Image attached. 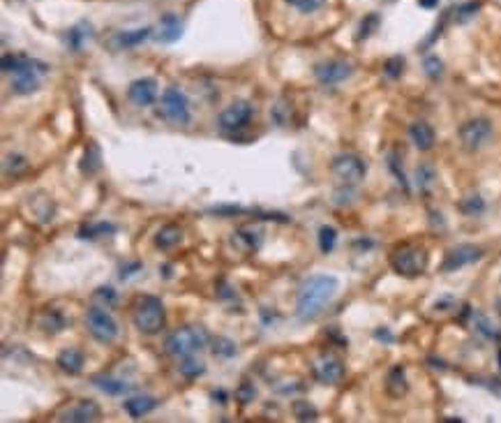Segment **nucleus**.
Wrapping results in <instances>:
<instances>
[{
	"label": "nucleus",
	"mask_w": 501,
	"mask_h": 423,
	"mask_svg": "<svg viewBox=\"0 0 501 423\" xmlns=\"http://www.w3.org/2000/svg\"><path fill=\"white\" fill-rule=\"evenodd\" d=\"M337 282L335 276H326V273H316L309 276L298 289L296 296V317L300 322H312L321 315V310L326 308V303L337 294Z\"/></svg>",
	"instance_id": "1"
},
{
	"label": "nucleus",
	"mask_w": 501,
	"mask_h": 423,
	"mask_svg": "<svg viewBox=\"0 0 501 423\" xmlns=\"http://www.w3.org/2000/svg\"><path fill=\"white\" fill-rule=\"evenodd\" d=\"M132 322L144 335L160 333L162 326H164V322H167L164 303L153 294L139 296V299L134 301V308H132Z\"/></svg>",
	"instance_id": "2"
},
{
	"label": "nucleus",
	"mask_w": 501,
	"mask_h": 423,
	"mask_svg": "<svg viewBox=\"0 0 501 423\" xmlns=\"http://www.w3.org/2000/svg\"><path fill=\"white\" fill-rule=\"evenodd\" d=\"M391 266L398 276L405 278H418L421 273H425L427 269V250L421 248V245H398L391 255Z\"/></svg>",
	"instance_id": "3"
},
{
	"label": "nucleus",
	"mask_w": 501,
	"mask_h": 423,
	"mask_svg": "<svg viewBox=\"0 0 501 423\" xmlns=\"http://www.w3.org/2000/svg\"><path fill=\"white\" fill-rule=\"evenodd\" d=\"M208 333L201 326H180L171 331L164 340V347L171 356H187L206 347Z\"/></svg>",
	"instance_id": "4"
},
{
	"label": "nucleus",
	"mask_w": 501,
	"mask_h": 423,
	"mask_svg": "<svg viewBox=\"0 0 501 423\" xmlns=\"http://www.w3.org/2000/svg\"><path fill=\"white\" fill-rule=\"evenodd\" d=\"M86 329L97 342L109 345L118 338V324L107 310L100 306H90L86 310Z\"/></svg>",
	"instance_id": "5"
},
{
	"label": "nucleus",
	"mask_w": 501,
	"mask_h": 423,
	"mask_svg": "<svg viewBox=\"0 0 501 423\" xmlns=\"http://www.w3.org/2000/svg\"><path fill=\"white\" fill-rule=\"evenodd\" d=\"M160 107H162V116L169 118L171 123L187 125L189 121H192L189 100H187V95L182 93L178 86L164 88V93H162V100H160Z\"/></svg>",
	"instance_id": "6"
},
{
	"label": "nucleus",
	"mask_w": 501,
	"mask_h": 423,
	"mask_svg": "<svg viewBox=\"0 0 501 423\" xmlns=\"http://www.w3.org/2000/svg\"><path fill=\"white\" fill-rule=\"evenodd\" d=\"M492 123H490V118H471V121L467 123H462V128H460V144L464 146V151H469V153H476V151H481V148L488 144V141L492 139Z\"/></svg>",
	"instance_id": "7"
},
{
	"label": "nucleus",
	"mask_w": 501,
	"mask_h": 423,
	"mask_svg": "<svg viewBox=\"0 0 501 423\" xmlns=\"http://www.w3.org/2000/svg\"><path fill=\"white\" fill-rule=\"evenodd\" d=\"M252 118H254L252 104L248 100H238L234 104H229V107L217 116V125H220V130L224 132H238L248 128Z\"/></svg>",
	"instance_id": "8"
},
{
	"label": "nucleus",
	"mask_w": 501,
	"mask_h": 423,
	"mask_svg": "<svg viewBox=\"0 0 501 423\" xmlns=\"http://www.w3.org/2000/svg\"><path fill=\"white\" fill-rule=\"evenodd\" d=\"M330 169H333V174L344 185H356V183H361L365 179V162L358 158V155H351V153L335 155L333 162H330Z\"/></svg>",
	"instance_id": "9"
},
{
	"label": "nucleus",
	"mask_w": 501,
	"mask_h": 423,
	"mask_svg": "<svg viewBox=\"0 0 501 423\" xmlns=\"http://www.w3.org/2000/svg\"><path fill=\"white\" fill-rule=\"evenodd\" d=\"M351 74H354V65L349 60H323L314 65V76L321 86H337Z\"/></svg>",
	"instance_id": "10"
},
{
	"label": "nucleus",
	"mask_w": 501,
	"mask_h": 423,
	"mask_svg": "<svg viewBox=\"0 0 501 423\" xmlns=\"http://www.w3.org/2000/svg\"><path fill=\"white\" fill-rule=\"evenodd\" d=\"M481 257H483V250L478 248V245H471V243L455 245V248H450L446 252V257H443L441 271H446V273L460 271V269H464V266L476 264Z\"/></svg>",
	"instance_id": "11"
},
{
	"label": "nucleus",
	"mask_w": 501,
	"mask_h": 423,
	"mask_svg": "<svg viewBox=\"0 0 501 423\" xmlns=\"http://www.w3.org/2000/svg\"><path fill=\"white\" fill-rule=\"evenodd\" d=\"M100 419H102V410L93 400H76V403L62 407V410L56 414V421H67V423H90Z\"/></svg>",
	"instance_id": "12"
},
{
	"label": "nucleus",
	"mask_w": 501,
	"mask_h": 423,
	"mask_svg": "<svg viewBox=\"0 0 501 423\" xmlns=\"http://www.w3.org/2000/svg\"><path fill=\"white\" fill-rule=\"evenodd\" d=\"M127 100L137 107H153L158 100V81L153 76H144V79H134L127 86Z\"/></svg>",
	"instance_id": "13"
},
{
	"label": "nucleus",
	"mask_w": 501,
	"mask_h": 423,
	"mask_svg": "<svg viewBox=\"0 0 501 423\" xmlns=\"http://www.w3.org/2000/svg\"><path fill=\"white\" fill-rule=\"evenodd\" d=\"M314 372H316V379H319L321 384L335 386V384H340L344 379V363L337 356L326 354V356L319 358V363H316Z\"/></svg>",
	"instance_id": "14"
},
{
	"label": "nucleus",
	"mask_w": 501,
	"mask_h": 423,
	"mask_svg": "<svg viewBox=\"0 0 501 423\" xmlns=\"http://www.w3.org/2000/svg\"><path fill=\"white\" fill-rule=\"evenodd\" d=\"M231 243L241 252H257L264 243V231H261V227H254V224H243L231 234Z\"/></svg>",
	"instance_id": "15"
},
{
	"label": "nucleus",
	"mask_w": 501,
	"mask_h": 423,
	"mask_svg": "<svg viewBox=\"0 0 501 423\" xmlns=\"http://www.w3.org/2000/svg\"><path fill=\"white\" fill-rule=\"evenodd\" d=\"M409 139H411V144L418 148V151H432L434 148V141H436V135L432 130V125L425 123V121H416L409 125Z\"/></svg>",
	"instance_id": "16"
},
{
	"label": "nucleus",
	"mask_w": 501,
	"mask_h": 423,
	"mask_svg": "<svg viewBox=\"0 0 501 423\" xmlns=\"http://www.w3.org/2000/svg\"><path fill=\"white\" fill-rule=\"evenodd\" d=\"M182 35V21L176 17V14H164L160 19V26L155 31V40L162 42V44H171Z\"/></svg>",
	"instance_id": "17"
},
{
	"label": "nucleus",
	"mask_w": 501,
	"mask_h": 423,
	"mask_svg": "<svg viewBox=\"0 0 501 423\" xmlns=\"http://www.w3.org/2000/svg\"><path fill=\"white\" fill-rule=\"evenodd\" d=\"M151 35H153L151 26L134 28V31H123V33H116L114 38H111V47L114 49H134V47H139L141 42H146Z\"/></svg>",
	"instance_id": "18"
},
{
	"label": "nucleus",
	"mask_w": 501,
	"mask_h": 423,
	"mask_svg": "<svg viewBox=\"0 0 501 423\" xmlns=\"http://www.w3.org/2000/svg\"><path fill=\"white\" fill-rule=\"evenodd\" d=\"M83 361H86V356H83L81 349L76 347H65L60 349V354L56 356V363H58V368L62 372H67V375H76V372L83 370Z\"/></svg>",
	"instance_id": "19"
},
{
	"label": "nucleus",
	"mask_w": 501,
	"mask_h": 423,
	"mask_svg": "<svg viewBox=\"0 0 501 423\" xmlns=\"http://www.w3.org/2000/svg\"><path fill=\"white\" fill-rule=\"evenodd\" d=\"M407 391H409V384H407L405 368H402V365H393L386 375V393L391 398H402Z\"/></svg>",
	"instance_id": "20"
},
{
	"label": "nucleus",
	"mask_w": 501,
	"mask_h": 423,
	"mask_svg": "<svg viewBox=\"0 0 501 423\" xmlns=\"http://www.w3.org/2000/svg\"><path fill=\"white\" fill-rule=\"evenodd\" d=\"M125 412L130 414L132 419H141V417H146L148 412H153L155 407H158V400H155L153 396H132V398H127L125 403Z\"/></svg>",
	"instance_id": "21"
},
{
	"label": "nucleus",
	"mask_w": 501,
	"mask_h": 423,
	"mask_svg": "<svg viewBox=\"0 0 501 423\" xmlns=\"http://www.w3.org/2000/svg\"><path fill=\"white\" fill-rule=\"evenodd\" d=\"M180 241H182V229L178 227V224H173V222H169V224H164V227H160V231L155 234V245H158L160 250H171Z\"/></svg>",
	"instance_id": "22"
},
{
	"label": "nucleus",
	"mask_w": 501,
	"mask_h": 423,
	"mask_svg": "<svg viewBox=\"0 0 501 423\" xmlns=\"http://www.w3.org/2000/svg\"><path fill=\"white\" fill-rule=\"evenodd\" d=\"M40 329L42 331H46V333H60V331H65L69 326V320L62 313H58V310H44V313L40 315Z\"/></svg>",
	"instance_id": "23"
},
{
	"label": "nucleus",
	"mask_w": 501,
	"mask_h": 423,
	"mask_svg": "<svg viewBox=\"0 0 501 423\" xmlns=\"http://www.w3.org/2000/svg\"><path fill=\"white\" fill-rule=\"evenodd\" d=\"M93 384L100 391L107 393V396H123V393L130 391V384L123 382V379H118V377H111V375H95Z\"/></svg>",
	"instance_id": "24"
},
{
	"label": "nucleus",
	"mask_w": 501,
	"mask_h": 423,
	"mask_svg": "<svg viewBox=\"0 0 501 423\" xmlns=\"http://www.w3.org/2000/svg\"><path fill=\"white\" fill-rule=\"evenodd\" d=\"M178 372L185 379H196V377H201L203 372H206V363H203L201 358L187 354V356H182V361L178 363Z\"/></svg>",
	"instance_id": "25"
},
{
	"label": "nucleus",
	"mask_w": 501,
	"mask_h": 423,
	"mask_svg": "<svg viewBox=\"0 0 501 423\" xmlns=\"http://www.w3.org/2000/svg\"><path fill=\"white\" fill-rule=\"evenodd\" d=\"M102 160H100V146L95 141H90L88 148L83 151V160H81V172L83 174H95L100 169Z\"/></svg>",
	"instance_id": "26"
},
{
	"label": "nucleus",
	"mask_w": 501,
	"mask_h": 423,
	"mask_svg": "<svg viewBox=\"0 0 501 423\" xmlns=\"http://www.w3.org/2000/svg\"><path fill=\"white\" fill-rule=\"evenodd\" d=\"M460 210L464 215H481L483 210H485V201H483V197L478 194V192H469V194H464V199L460 201Z\"/></svg>",
	"instance_id": "27"
},
{
	"label": "nucleus",
	"mask_w": 501,
	"mask_h": 423,
	"mask_svg": "<svg viewBox=\"0 0 501 423\" xmlns=\"http://www.w3.org/2000/svg\"><path fill=\"white\" fill-rule=\"evenodd\" d=\"M335 243H337V229L330 227V224H323V227L319 229V248H321L323 255L333 252Z\"/></svg>",
	"instance_id": "28"
},
{
	"label": "nucleus",
	"mask_w": 501,
	"mask_h": 423,
	"mask_svg": "<svg viewBox=\"0 0 501 423\" xmlns=\"http://www.w3.org/2000/svg\"><path fill=\"white\" fill-rule=\"evenodd\" d=\"M210 349H213V354L217 358H231V356H236V351H238L236 342L229 340V338H215L213 347H210Z\"/></svg>",
	"instance_id": "29"
},
{
	"label": "nucleus",
	"mask_w": 501,
	"mask_h": 423,
	"mask_svg": "<svg viewBox=\"0 0 501 423\" xmlns=\"http://www.w3.org/2000/svg\"><path fill=\"white\" fill-rule=\"evenodd\" d=\"M116 227L114 224H109V222H100V224H86V227H81L79 229V238H97V236H102V234H114Z\"/></svg>",
	"instance_id": "30"
},
{
	"label": "nucleus",
	"mask_w": 501,
	"mask_h": 423,
	"mask_svg": "<svg viewBox=\"0 0 501 423\" xmlns=\"http://www.w3.org/2000/svg\"><path fill=\"white\" fill-rule=\"evenodd\" d=\"M88 24H79V26H74V28H69V33H67V44L74 49V51H79V49L83 47V42H86L88 38Z\"/></svg>",
	"instance_id": "31"
},
{
	"label": "nucleus",
	"mask_w": 501,
	"mask_h": 423,
	"mask_svg": "<svg viewBox=\"0 0 501 423\" xmlns=\"http://www.w3.org/2000/svg\"><path fill=\"white\" fill-rule=\"evenodd\" d=\"M294 417L298 421H316L319 414H316V410L307 403V400H296L294 403Z\"/></svg>",
	"instance_id": "32"
},
{
	"label": "nucleus",
	"mask_w": 501,
	"mask_h": 423,
	"mask_svg": "<svg viewBox=\"0 0 501 423\" xmlns=\"http://www.w3.org/2000/svg\"><path fill=\"white\" fill-rule=\"evenodd\" d=\"M416 181H418V185L423 190H427L434 183V169L430 165H421L418 169H416Z\"/></svg>",
	"instance_id": "33"
},
{
	"label": "nucleus",
	"mask_w": 501,
	"mask_h": 423,
	"mask_svg": "<svg viewBox=\"0 0 501 423\" xmlns=\"http://www.w3.org/2000/svg\"><path fill=\"white\" fill-rule=\"evenodd\" d=\"M423 69H425V74L430 76V79H436V76H441L443 65L436 56H427V58L423 60Z\"/></svg>",
	"instance_id": "34"
},
{
	"label": "nucleus",
	"mask_w": 501,
	"mask_h": 423,
	"mask_svg": "<svg viewBox=\"0 0 501 423\" xmlns=\"http://www.w3.org/2000/svg\"><path fill=\"white\" fill-rule=\"evenodd\" d=\"M474 322H476V329L481 331L483 335H488V338H501V333H499V331H497L495 326H492L488 317H483V315H476V317H474Z\"/></svg>",
	"instance_id": "35"
},
{
	"label": "nucleus",
	"mask_w": 501,
	"mask_h": 423,
	"mask_svg": "<svg viewBox=\"0 0 501 423\" xmlns=\"http://www.w3.org/2000/svg\"><path fill=\"white\" fill-rule=\"evenodd\" d=\"M402 69H405V58H400V56L386 60V65H384V72H386V76H391V79H398L402 74Z\"/></svg>",
	"instance_id": "36"
},
{
	"label": "nucleus",
	"mask_w": 501,
	"mask_h": 423,
	"mask_svg": "<svg viewBox=\"0 0 501 423\" xmlns=\"http://www.w3.org/2000/svg\"><path fill=\"white\" fill-rule=\"evenodd\" d=\"M388 167H391V172L395 174V179H398L402 183V188L409 190L407 185V179H405V172H402V167H400V158H398V153H391L388 155Z\"/></svg>",
	"instance_id": "37"
},
{
	"label": "nucleus",
	"mask_w": 501,
	"mask_h": 423,
	"mask_svg": "<svg viewBox=\"0 0 501 423\" xmlns=\"http://www.w3.org/2000/svg\"><path fill=\"white\" fill-rule=\"evenodd\" d=\"M287 3L296 7L298 12H314V10H319L326 0H287Z\"/></svg>",
	"instance_id": "38"
},
{
	"label": "nucleus",
	"mask_w": 501,
	"mask_h": 423,
	"mask_svg": "<svg viewBox=\"0 0 501 423\" xmlns=\"http://www.w3.org/2000/svg\"><path fill=\"white\" fill-rule=\"evenodd\" d=\"M375 26H379V17H377V14H370V17L365 19L363 24H361V31H358L356 40H365V38H370V35L375 33Z\"/></svg>",
	"instance_id": "39"
},
{
	"label": "nucleus",
	"mask_w": 501,
	"mask_h": 423,
	"mask_svg": "<svg viewBox=\"0 0 501 423\" xmlns=\"http://www.w3.org/2000/svg\"><path fill=\"white\" fill-rule=\"evenodd\" d=\"M254 386H252V382H243L241 386H238V391H236V398H238V403L241 405H248V403H252L254 400Z\"/></svg>",
	"instance_id": "40"
},
{
	"label": "nucleus",
	"mask_w": 501,
	"mask_h": 423,
	"mask_svg": "<svg viewBox=\"0 0 501 423\" xmlns=\"http://www.w3.org/2000/svg\"><path fill=\"white\" fill-rule=\"evenodd\" d=\"M95 299H102L104 306H116L118 296H116V292H114V287H100V289L95 292Z\"/></svg>",
	"instance_id": "41"
},
{
	"label": "nucleus",
	"mask_w": 501,
	"mask_h": 423,
	"mask_svg": "<svg viewBox=\"0 0 501 423\" xmlns=\"http://www.w3.org/2000/svg\"><path fill=\"white\" fill-rule=\"evenodd\" d=\"M21 167H26V160H24V155H7V165H5V172H17V169Z\"/></svg>",
	"instance_id": "42"
},
{
	"label": "nucleus",
	"mask_w": 501,
	"mask_h": 423,
	"mask_svg": "<svg viewBox=\"0 0 501 423\" xmlns=\"http://www.w3.org/2000/svg\"><path fill=\"white\" fill-rule=\"evenodd\" d=\"M141 269H144V264H141V262L125 264L123 269H121V278H123V280H125V278H130V276H134V273H139Z\"/></svg>",
	"instance_id": "43"
},
{
	"label": "nucleus",
	"mask_w": 501,
	"mask_h": 423,
	"mask_svg": "<svg viewBox=\"0 0 501 423\" xmlns=\"http://www.w3.org/2000/svg\"><path fill=\"white\" fill-rule=\"evenodd\" d=\"M418 5L423 10H434V7L439 5V0H418Z\"/></svg>",
	"instance_id": "44"
},
{
	"label": "nucleus",
	"mask_w": 501,
	"mask_h": 423,
	"mask_svg": "<svg viewBox=\"0 0 501 423\" xmlns=\"http://www.w3.org/2000/svg\"><path fill=\"white\" fill-rule=\"evenodd\" d=\"M377 338H384V340H388V342H391V340H393V335H391V333H388V331H386V329H379V331H377Z\"/></svg>",
	"instance_id": "45"
},
{
	"label": "nucleus",
	"mask_w": 501,
	"mask_h": 423,
	"mask_svg": "<svg viewBox=\"0 0 501 423\" xmlns=\"http://www.w3.org/2000/svg\"><path fill=\"white\" fill-rule=\"evenodd\" d=\"M497 313H499V317H501V299L497 301Z\"/></svg>",
	"instance_id": "46"
},
{
	"label": "nucleus",
	"mask_w": 501,
	"mask_h": 423,
	"mask_svg": "<svg viewBox=\"0 0 501 423\" xmlns=\"http://www.w3.org/2000/svg\"><path fill=\"white\" fill-rule=\"evenodd\" d=\"M497 358H499V368H501V349H499V354H497Z\"/></svg>",
	"instance_id": "47"
}]
</instances>
